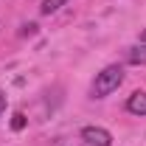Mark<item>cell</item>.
Here are the masks:
<instances>
[{
    "instance_id": "9",
    "label": "cell",
    "mask_w": 146,
    "mask_h": 146,
    "mask_svg": "<svg viewBox=\"0 0 146 146\" xmlns=\"http://www.w3.org/2000/svg\"><path fill=\"white\" fill-rule=\"evenodd\" d=\"M141 42H146V28H143V34H141Z\"/></svg>"
},
{
    "instance_id": "4",
    "label": "cell",
    "mask_w": 146,
    "mask_h": 146,
    "mask_svg": "<svg viewBox=\"0 0 146 146\" xmlns=\"http://www.w3.org/2000/svg\"><path fill=\"white\" fill-rule=\"evenodd\" d=\"M127 62H129V65H146V42L129 48V51H127Z\"/></svg>"
},
{
    "instance_id": "8",
    "label": "cell",
    "mask_w": 146,
    "mask_h": 146,
    "mask_svg": "<svg viewBox=\"0 0 146 146\" xmlns=\"http://www.w3.org/2000/svg\"><path fill=\"white\" fill-rule=\"evenodd\" d=\"M6 104H9V98H6V93L0 90V112H6Z\"/></svg>"
},
{
    "instance_id": "1",
    "label": "cell",
    "mask_w": 146,
    "mask_h": 146,
    "mask_svg": "<svg viewBox=\"0 0 146 146\" xmlns=\"http://www.w3.org/2000/svg\"><path fill=\"white\" fill-rule=\"evenodd\" d=\"M121 82H124V68L121 65H110L104 68L101 73H96V79H93V98H104L110 93H115L121 87Z\"/></svg>"
},
{
    "instance_id": "5",
    "label": "cell",
    "mask_w": 146,
    "mask_h": 146,
    "mask_svg": "<svg viewBox=\"0 0 146 146\" xmlns=\"http://www.w3.org/2000/svg\"><path fill=\"white\" fill-rule=\"evenodd\" d=\"M68 0H42V6H39V11L42 14H54V11H59L62 6H65Z\"/></svg>"
},
{
    "instance_id": "3",
    "label": "cell",
    "mask_w": 146,
    "mask_h": 146,
    "mask_svg": "<svg viewBox=\"0 0 146 146\" xmlns=\"http://www.w3.org/2000/svg\"><path fill=\"white\" fill-rule=\"evenodd\" d=\"M127 110L132 112V115H146V93L143 90L132 93V96L127 98Z\"/></svg>"
},
{
    "instance_id": "2",
    "label": "cell",
    "mask_w": 146,
    "mask_h": 146,
    "mask_svg": "<svg viewBox=\"0 0 146 146\" xmlns=\"http://www.w3.org/2000/svg\"><path fill=\"white\" fill-rule=\"evenodd\" d=\"M82 141H84V146H112V135L104 127H84Z\"/></svg>"
},
{
    "instance_id": "6",
    "label": "cell",
    "mask_w": 146,
    "mask_h": 146,
    "mask_svg": "<svg viewBox=\"0 0 146 146\" xmlns=\"http://www.w3.org/2000/svg\"><path fill=\"white\" fill-rule=\"evenodd\" d=\"M25 124H28V121H25V115H23V112H14V118H11V129L20 132V129H25Z\"/></svg>"
},
{
    "instance_id": "7",
    "label": "cell",
    "mask_w": 146,
    "mask_h": 146,
    "mask_svg": "<svg viewBox=\"0 0 146 146\" xmlns=\"http://www.w3.org/2000/svg\"><path fill=\"white\" fill-rule=\"evenodd\" d=\"M34 31H36V25H34V23H28V25H23V36L34 34Z\"/></svg>"
}]
</instances>
